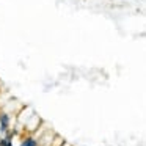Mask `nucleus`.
<instances>
[{"label":"nucleus","instance_id":"nucleus-1","mask_svg":"<svg viewBox=\"0 0 146 146\" xmlns=\"http://www.w3.org/2000/svg\"><path fill=\"white\" fill-rule=\"evenodd\" d=\"M21 146H38V140L35 138V135H25L21 140Z\"/></svg>","mask_w":146,"mask_h":146},{"label":"nucleus","instance_id":"nucleus-2","mask_svg":"<svg viewBox=\"0 0 146 146\" xmlns=\"http://www.w3.org/2000/svg\"><path fill=\"white\" fill-rule=\"evenodd\" d=\"M0 146H13V138L0 137Z\"/></svg>","mask_w":146,"mask_h":146}]
</instances>
